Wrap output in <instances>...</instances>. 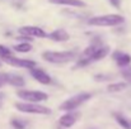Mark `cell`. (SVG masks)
Listing matches in <instances>:
<instances>
[{
	"label": "cell",
	"mask_w": 131,
	"mask_h": 129,
	"mask_svg": "<svg viewBox=\"0 0 131 129\" xmlns=\"http://www.w3.org/2000/svg\"><path fill=\"white\" fill-rule=\"evenodd\" d=\"M79 117H80V114L79 113H77V111H69L68 114H65V115H62L60 119H59V123H60V125L61 127H64V128H70V127H73L75 123H77V120L79 119Z\"/></svg>",
	"instance_id": "obj_10"
},
{
	"label": "cell",
	"mask_w": 131,
	"mask_h": 129,
	"mask_svg": "<svg viewBox=\"0 0 131 129\" xmlns=\"http://www.w3.org/2000/svg\"><path fill=\"white\" fill-rule=\"evenodd\" d=\"M19 34H22L23 37H38V38L46 37V33L43 32V29H41L40 27H36V25L22 27L19 29Z\"/></svg>",
	"instance_id": "obj_7"
},
{
	"label": "cell",
	"mask_w": 131,
	"mask_h": 129,
	"mask_svg": "<svg viewBox=\"0 0 131 129\" xmlns=\"http://www.w3.org/2000/svg\"><path fill=\"white\" fill-rule=\"evenodd\" d=\"M121 76L126 80V82L131 84V67L130 66H125L121 70Z\"/></svg>",
	"instance_id": "obj_18"
},
{
	"label": "cell",
	"mask_w": 131,
	"mask_h": 129,
	"mask_svg": "<svg viewBox=\"0 0 131 129\" xmlns=\"http://www.w3.org/2000/svg\"><path fill=\"white\" fill-rule=\"evenodd\" d=\"M10 124L13 125V128H15V129H24L26 128V124H24L22 120H18V119H12V120H10Z\"/></svg>",
	"instance_id": "obj_20"
},
{
	"label": "cell",
	"mask_w": 131,
	"mask_h": 129,
	"mask_svg": "<svg viewBox=\"0 0 131 129\" xmlns=\"http://www.w3.org/2000/svg\"><path fill=\"white\" fill-rule=\"evenodd\" d=\"M125 22V18L118 14H106L99 17H93L88 20L89 25L94 27H115L118 24H122Z\"/></svg>",
	"instance_id": "obj_1"
},
{
	"label": "cell",
	"mask_w": 131,
	"mask_h": 129,
	"mask_svg": "<svg viewBox=\"0 0 131 129\" xmlns=\"http://www.w3.org/2000/svg\"><path fill=\"white\" fill-rule=\"evenodd\" d=\"M90 97H92V94H89V92H80V94H78V95L65 100L59 106V109L60 110H65V111H73L77 108H79L83 103H85L87 100H89Z\"/></svg>",
	"instance_id": "obj_4"
},
{
	"label": "cell",
	"mask_w": 131,
	"mask_h": 129,
	"mask_svg": "<svg viewBox=\"0 0 131 129\" xmlns=\"http://www.w3.org/2000/svg\"><path fill=\"white\" fill-rule=\"evenodd\" d=\"M3 61L10 66H14V67H24V68H33L36 66V62L32 61V60H22V58H17V57H5L3 58Z\"/></svg>",
	"instance_id": "obj_6"
},
{
	"label": "cell",
	"mask_w": 131,
	"mask_h": 129,
	"mask_svg": "<svg viewBox=\"0 0 131 129\" xmlns=\"http://www.w3.org/2000/svg\"><path fill=\"white\" fill-rule=\"evenodd\" d=\"M0 82L1 84H9L13 86H24V79L18 76V75H13V74H0Z\"/></svg>",
	"instance_id": "obj_8"
},
{
	"label": "cell",
	"mask_w": 131,
	"mask_h": 129,
	"mask_svg": "<svg viewBox=\"0 0 131 129\" xmlns=\"http://www.w3.org/2000/svg\"><path fill=\"white\" fill-rule=\"evenodd\" d=\"M126 86H127L126 82H115V84L107 86V90H108V92H118V91L125 90Z\"/></svg>",
	"instance_id": "obj_17"
},
{
	"label": "cell",
	"mask_w": 131,
	"mask_h": 129,
	"mask_svg": "<svg viewBox=\"0 0 131 129\" xmlns=\"http://www.w3.org/2000/svg\"><path fill=\"white\" fill-rule=\"evenodd\" d=\"M43 60L51 63H66L75 60L77 53L74 51H65V52H51L47 51L42 54Z\"/></svg>",
	"instance_id": "obj_2"
},
{
	"label": "cell",
	"mask_w": 131,
	"mask_h": 129,
	"mask_svg": "<svg viewBox=\"0 0 131 129\" xmlns=\"http://www.w3.org/2000/svg\"><path fill=\"white\" fill-rule=\"evenodd\" d=\"M29 74H31V76H33L35 80H37L42 85H50L52 82L51 77L45 72L43 70H41V68H36V67L29 68Z\"/></svg>",
	"instance_id": "obj_9"
},
{
	"label": "cell",
	"mask_w": 131,
	"mask_h": 129,
	"mask_svg": "<svg viewBox=\"0 0 131 129\" xmlns=\"http://www.w3.org/2000/svg\"><path fill=\"white\" fill-rule=\"evenodd\" d=\"M48 3L56 4V5H68V6H74V8L85 6V3L82 0H48Z\"/></svg>",
	"instance_id": "obj_13"
},
{
	"label": "cell",
	"mask_w": 131,
	"mask_h": 129,
	"mask_svg": "<svg viewBox=\"0 0 131 129\" xmlns=\"http://www.w3.org/2000/svg\"><path fill=\"white\" fill-rule=\"evenodd\" d=\"M12 56V49H9L8 47L0 44V57L5 58V57H10Z\"/></svg>",
	"instance_id": "obj_19"
},
{
	"label": "cell",
	"mask_w": 131,
	"mask_h": 129,
	"mask_svg": "<svg viewBox=\"0 0 131 129\" xmlns=\"http://www.w3.org/2000/svg\"><path fill=\"white\" fill-rule=\"evenodd\" d=\"M113 60L116 61V63L121 67H125V66H129L131 62V56L127 53H124L121 51H116L113 54H112Z\"/></svg>",
	"instance_id": "obj_11"
},
{
	"label": "cell",
	"mask_w": 131,
	"mask_h": 129,
	"mask_svg": "<svg viewBox=\"0 0 131 129\" xmlns=\"http://www.w3.org/2000/svg\"><path fill=\"white\" fill-rule=\"evenodd\" d=\"M113 117H115V119H116V122L122 127L124 129H131V124L130 122L125 118V117H122L121 114H118V113H116V114H113Z\"/></svg>",
	"instance_id": "obj_15"
},
{
	"label": "cell",
	"mask_w": 131,
	"mask_h": 129,
	"mask_svg": "<svg viewBox=\"0 0 131 129\" xmlns=\"http://www.w3.org/2000/svg\"><path fill=\"white\" fill-rule=\"evenodd\" d=\"M13 49L15 52H19V53H27V52H29L32 49V46H31V43L28 42H22L19 44H17V46H14Z\"/></svg>",
	"instance_id": "obj_16"
},
{
	"label": "cell",
	"mask_w": 131,
	"mask_h": 129,
	"mask_svg": "<svg viewBox=\"0 0 131 129\" xmlns=\"http://www.w3.org/2000/svg\"><path fill=\"white\" fill-rule=\"evenodd\" d=\"M15 109L22 111V113H27V114H41V115H50L51 114V109H48L47 106L40 105L38 103H17L15 104Z\"/></svg>",
	"instance_id": "obj_3"
},
{
	"label": "cell",
	"mask_w": 131,
	"mask_h": 129,
	"mask_svg": "<svg viewBox=\"0 0 131 129\" xmlns=\"http://www.w3.org/2000/svg\"><path fill=\"white\" fill-rule=\"evenodd\" d=\"M69 33L65 31V29H56L53 31L52 33L48 34V38L55 41V42H66L69 39Z\"/></svg>",
	"instance_id": "obj_12"
},
{
	"label": "cell",
	"mask_w": 131,
	"mask_h": 129,
	"mask_svg": "<svg viewBox=\"0 0 131 129\" xmlns=\"http://www.w3.org/2000/svg\"><path fill=\"white\" fill-rule=\"evenodd\" d=\"M108 53H110V47H108V46H99V47L97 48V51H95V53H94L92 61L102 60V58H104Z\"/></svg>",
	"instance_id": "obj_14"
},
{
	"label": "cell",
	"mask_w": 131,
	"mask_h": 129,
	"mask_svg": "<svg viewBox=\"0 0 131 129\" xmlns=\"http://www.w3.org/2000/svg\"><path fill=\"white\" fill-rule=\"evenodd\" d=\"M110 4H111L113 8L118 9V8L121 6V0H110Z\"/></svg>",
	"instance_id": "obj_21"
},
{
	"label": "cell",
	"mask_w": 131,
	"mask_h": 129,
	"mask_svg": "<svg viewBox=\"0 0 131 129\" xmlns=\"http://www.w3.org/2000/svg\"><path fill=\"white\" fill-rule=\"evenodd\" d=\"M0 85H1V82H0Z\"/></svg>",
	"instance_id": "obj_23"
},
{
	"label": "cell",
	"mask_w": 131,
	"mask_h": 129,
	"mask_svg": "<svg viewBox=\"0 0 131 129\" xmlns=\"http://www.w3.org/2000/svg\"><path fill=\"white\" fill-rule=\"evenodd\" d=\"M18 97L28 103H41L48 99V95L42 91H32V90H19L17 92Z\"/></svg>",
	"instance_id": "obj_5"
},
{
	"label": "cell",
	"mask_w": 131,
	"mask_h": 129,
	"mask_svg": "<svg viewBox=\"0 0 131 129\" xmlns=\"http://www.w3.org/2000/svg\"><path fill=\"white\" fill-rule=\"evenodd\" d=\"M1 97H3V94H0V99H1Z\"/></svg>",
	"instance_id": "obj_22"
}]
</instances>
